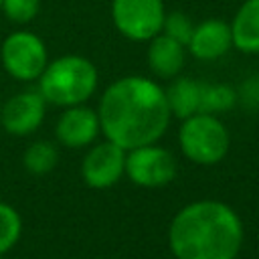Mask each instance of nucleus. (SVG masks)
Listing matches in <instances>:
<instances>
[{"instance_id": "1", "label": "nucleus", "mask_w": 259, "mask_h": 259, "mask_svg": "<svg viewBox=\"0 0 259 259\" xmlns=\"http://www.w3.org/2000/svg\"><path fill=\"white\" fill-rule=\"evenodd\" d=\"M97 115L105 140L125 152L156 144L172 119L166 89L142 75H125L107 85L99 99Z\"/></svg>"}, {"instance_id": "2", "label": "nucleus", "mask_w": 259, "mask_h": 259, "mask_svg": "<svg viewBox=\"0 0 259 259\" xmlns=\"http://www.w3.org/2000/svg\"><path fill=\"white\" fill-rule=\"evenodd\" d=\"M243 239L241 217L221 200H194L168 227V245L176 259H237Z\"/></svg>"}, {"instance_id": "3", "label": "nucleus", "mask_w": 259, "mask_h": 259, "mask_svg": "<svg viewBox=\"0 0 259 259\" xmlns=\"http://www.w3.org/2000/svg\"><path fill=\"white\" fill-rule=\"evenodd\" d=\"M99 73L95 65L81 55H63L47 63L38 77V91L47 103L71 107L85 103L97 89Z\"/></svg>"}, {"instance_id": "4", "label": "nucleus", "mask_w": 259, "mask_h": 259, "mask_svg": "<svg viewBox=\"0 0 259 259\" xmlns=\"http://www.w3.org/2000/svg\"><path fill=\"white\" fill-rule=\"evenodd\" d=\"M178 146L192 164L214 166L229 154L231 136L217 115L198 111L182 119L178 127Z\"/></svg>"}, {"instance_id": "5", "label": "nucleus", "mask_w": 259, "mask_h": 259, "mask_svg": "<svg viewBox=\"0 0 259 259\" xmlns=\"http://www.w3.org/2000/svg\"><path fill=\"white\" fill-rule=\"evenodd\" d=\"M0 61L12 79L36 81L49 63V53L38 34L30 30H14L2 40Z\"/></svg>"}, {"instance_id": "6", "label": "nucleus", "mask_w": 259, "mask_h": 259, "mask_svg": "<svg viewBox=\"0 0 259 259\" xmlns=\"http://www.w3.org/2000/svg\"><path fill=\"white\" fill-rule=\"evenodd\" d=\"M164 0H111V20L117 32L130 40H152L162 32Z\"/></svg>"}, {"instance_id": "7", "label": "nucleus", "mask_w": 259, "mask_h": 259, "mask_svg": "<svg viewBox=\"0 0 259 259\" xmlns=\"http://www.w3.org/2000/svg\"><path fill=\"white\" fill-rule=\"evenodd\" d=\"M178 166L170 150L146 144L125 152V176L142 188H162L176 178Z\"/></svg>"}, {"instance_id": "8", "label": "nucleus", "mask_w": 259, "mask_h": 259, "mask_svg": "<svg viewBox=\"0 0 259 259\" xmlns=\"http://www.w3.org/2000/svg\"><path fill=\"white\" fill-rule=\"evenodd\" d=\"M125 174V150L109 140L89 148L81 162V178L89 188H111Z\"/></svg>"}, {"instance_id": "9", "label": "nucleus", "mask_w": 259, "mask_h": 259, "mask_svg": "<svg viewBox=\"0 0 259 259\" xmlns=\"http://www.w3.org/2000/svg\"><path fill=\"white\" fill-rule=\"evenodd\" d=\"M45 113H47L45 97L40 95L38 89L36 91L28 89L12 95L8 101L2 103L0 123L8 134L22 138L34 134L42 125Z\"/></svg>"}, {"instance_id": "10", "label": "nucleus", "mask_w": 259, "mask_h": 259, "mask_svg": "<svg viewBox=\"0 0 259 259\" xmlns=\"http://www.w3.org/2000/svg\"><path fill=\"white\" fill-rule=\"evenodd\" d=\"M101 134L99 115L95 109L81 105L63 107V113L57 119L55 136L57 142L65 148H85L97 140Z\"/></svg>"}, {"instance_id": "11", "label": "nucleus", "mask_w": 259, "mask_h": 259, "mask_svg": "<svg viewBox=\"0 0 259 259\" xmlns=\"http://www.w3.org/2000/svg\"><path fill=\"white\" fill-rule=\"evenodd\" d=\"M233 47L231 24L221 18H206L194 24L192 36L186 45L192 57L198 61H217L225 57Z\"/></svg>"}, {"instance_id": "12", "label": "nucleus", "mask_w": 259, "mask_h": 259, "mask_svg": "<svg viewBox=\"0 0 259 259\" xmlns=\"http://www.w3.org/2000/svg\"><path fill=\"white\" fill-rule=\"evenodd\" d=\"M148 69L154 73L158 79H174L180 75L186 63V47L180 45L178 40L166 36L164 32L156 34L152 40H148Z\"/></svg>"}, {"instance_id": "13", "label": "nucleus", "mask_w": 259, "mask_h": 259, "mask_svg": "<svg viewBox=\"0 0 259 259\" xmlns=\"http://www.w3.org/2000/svg\"><path fill=\"white\" fill-rule=\"evenodd\" d=\"M231 24V36H233V47L241 53L247 55H257L259 53V0H245Z\"/></svg>"}, {"instance_id": "14", "label": "nucleus", "mask_w": 259, "mask_h": 259, "mask_svg": "<svg viewBox=\"0 0 259 259\" xmlns=\"http://www.w3.org/2000/svg\"><path fill=\"white\" fill-rule=\"evenodd\" d=\"M200 97H202V83L190 77H174L170 87L166 89L170 113L178 119H186L198 113Z\"/></svg>"}, {"instance_id": "15", "label": "nucleus", "mask_w": 259, "mask_h": 259, "mask_svg": "<svg viewBox=\"0 0 259 259\" xmlns=\"http://www.w3.org/2000/svg\"><path fill=\"white\" fill-rule=\"evenodd\" d=\"M59 162V152H57V146L49 140H36L32 142L26 150H24V156H22V164L24 168L34 174V176H42V174H49Z\"/></svg>"}, {"instance_id": "16", "label": "nucleus", "mask_w": 259, "mask_h": 259, "mask_svg": "<svg viewBox=\"0 0 259 259\" xmlns=\"http://www.w3.org/2000/svg\"><path fill=\"white\" fill-rule=\"evenodd\" d=\"M239 95L227 83H202V97H200V111L204 113H223L235 107Z\"/></svg>"}, {"instance_id": "17", "label": "nucleus", "mask_w": 259, "mask_h": 259, "mask_svg": "<svg viewBox=\"0 0 259 259\" xmlns=\"http://www.w3.org/2000/svg\"><path fill=\"white\" fill-rule=\"evenodd\" d=\"M22 235V219L18 210L8 204L0 202V255L8 253Z\"/></svg>"}, {"instance_id": "18", "label": "nucleus", "mask_w": 259, "mask_h": 259, "mask_svg": "<svg viewBox=\"0 0 259 259\" xmlns=\"http://www.w3.org/2000/svg\"><path fill=\"white\" fill-rule=\"evenodd\" d=\"M192 30H194V22L190 20L188 14L180 12V10H174V12H166L164 16V24H162V32L174 40H178L180 45H188L190 36H192Z\"/></svg>"}, {"instance_id": "19", "label": "nucleus", "mask_w": 259, "mask_h": 259, "mask_svg": "<svg viewBox=\"0 0 259 259\" xmlns=\"http://www.w3.org/2000/svg\"><path fill=\"white\" fill-rule=\"evenodd\" d=\"M0 12L14 24H26L38 16L40 0H2Z\"/></svg>"}, {"instance_id": "20", "label": "nucleus", "mask_w": 259, "mask_h": 259, "mask_svg": "<svg viewBox=\"0 0 259 259\" xmlns=\"http://www.w3.org/2000/svg\"><path fill=\"white\" fill-rule=\"evenodd\" d=\"M241 97L245 99V103H255V105H259V77H255V79H247V83L243 85V89H241Z\"/></svg>"}, {"instance_id": "21", "label": "nucleus", "mask_w": 259, "mask_h": 259, "mask_svg": "<svg viewBox=\"0 0 259 259\" xmlns=\"http://www.w3.org/2000/svg\"><path fill=\"white\" fill-rule=\"evenodd\" d=\"M0 111H2V101H0Z\"/></svg>"}, {"instance_id": "22", "label": "nucleus", "mask_w": 259, "mask_h": 259, "mask_svg": "<svg viewBox=\"0 0 259 259\" xmlns=\"http://www.w3.org/2000/svg\"><path fill=\"white\" fill-rule=\"evenodd\" d=\"M0 8H2V0H0Z\"/></svg>"}, {"instance_id": "23", "label": "nucleus", "mask_w": 259, "mask_h": 259, "mask_svg": "<svg viewBox=\"0 0 259 259\" xmlns=\"http://www.w3.org/2000/svg\"><path fill=\"white\" fill-rule=\"evenodd\" d=\"M0 259H2V255H0Z\"/></svg>"}]
</instances>
